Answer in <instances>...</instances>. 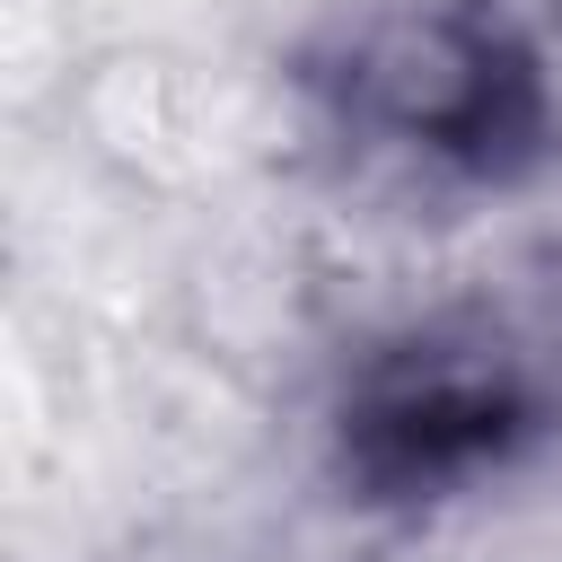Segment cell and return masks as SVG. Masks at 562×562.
Here are the masks:
<instances>
[{
	"mask_svg": "<svg viewBox=\"0 0 562 562\" xmlns=\"http://www.w3.org/2000/svg\"><path fill=\"white\" fill-rule=\"evenodd\" d=\"M378 123L404 149L457 158V167H501L509 140L536 132V88L527 61H509L474 26H413L369 61Z\"/></svg>",
	"mask_w": 562,
	"mask_h": 562,
	"instance_id": "7a4b0ae2",
	"label": "cell"
},
{
	"mask_svg": "<svg viewBox=\"0 0 562 562\" xmlns=\"http://www.w3.org/2000/svg\"><path fill=\"white\" fill-rule=\"evenodd\" d=\"M544 430L536 351L501 316H439L386 342L342 404V465L369 492H448Z\"/></svg>",
	"mask_w": 562,
	"mask_h": 562,
	"instance_id": "6da1fadb",
	"label": "cell"
}]
</instances>
